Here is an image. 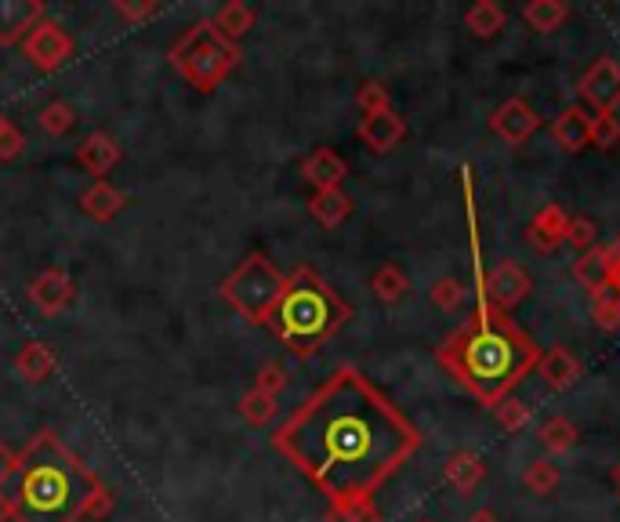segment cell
<instances>
[{"label":"cell","instance_id":"obj_38","mask_svg":"<svg viewBox=\"0 0 620 522\" xmlns=\"http://www.w3.org/2000/svg\"><path fill=\"white\" fill-rule=\"evenodd\" d=\"M494 418H497V424L505 432H519V428H526V424H530V407L522 399L508 396L505 402H497V407H494Z\"/></svg>","mask_w":620,"mask_h":522},{"label":"cell","instance_id":"obj_27","mask_svg":"<svg viewBox=\"0 0 620 522\" xmlns=\"http://www.w3.org/2000/svg\"><path fill=\"white\" fill-rule=\"evenodd\" d=\"M566 18H570V8H566L562 0H530V4L522 8V22H526L530 29H537V33L562 29Z\"/></svg>","mask_w":620,"mask_h":522},{"label":"cell","instance_id":"obj_34","mask_svg":"<svg viewBox=\"0 0 620 522\" xmlns=\"http://www.w3.org/2000/svg\"><path fill=\"white\" fill-rule=\"evenodd\" d=\"M356 105H359V113H363V116L388 113L392 95H388V87L381 80H363V84H359V91H356Z\"/></svg>","mask_w":620,"mask_h":522},{"label":"cell","instance_id":"obj_36","mask_svg":"<svg viewBox=\"0 0 620 522\" xmlns=\"http://www.w3.org/2000/svg\"><path fill=\"white\" fill-rule=\"evenodd\" d=\"M566 244L576 247L584 254V250L598 247V222L587 214H573L570 217V228H566Z\"/></svg>","mask_w":620,"mask_h":522},{"label":"cell","instance_id":"obj_28","mask_svg":"<svg viewBox=\"0 0 620 522\" xmlns=\"http://www.w3.org/2000/svg\"><path fill=\"white\" fill-rule=\"evenodd\" d=\"M236 410H239V418H244L247 424H255V428H269L280 413V399L265 396V391H258V388H247L244 396H239Z\"/></svg>","mask_w":620,"mask_h":522},{"label":"cell","instance_id":"obj_6","mask_svg":"<svg viewBox=\"0 0 620 522\" xmlns=\"http://www.w3.org/2000/svg\"><path fill=\"white\" fill-rule=\"evenodd\" d=\"M283 283H287V272H280L276 261H269L261 250H255V254H247L222 279L218 294H222V301L233 312L244 315L247 323L265 326L272 304H276L283 294Z\"/></svg>","mask_w":620,"mask_h":522},{"label":"cell","instance_id":"obj_14","mask_svg":"<svg viewBox=\"0 0 620 522\" xmlns=\"http://www.w3.org/2000/svg\"><path fill=\"white\" fill-rule=\"evenodd\" d=\"M298 174L312 185V192L342 189V182L348 178V163H345L342 152H334L331 146H320V149L309 152V157L301 160Z\"/></svg>","mask_w":620,"mask_h":522},{"label":"cell","instance_id":"obj_31","mask_svg":"<svg viewBox=\"0 0 620 522\" xmlns=\"http://www.w3.org/2000/svg\"><path fill=\"white\" fill-rule=\"evenodd\" d=\"M429 298H432V304H435V309H439V312L457 315V312L464 309V301H468V287H464L461 279L443 276V279H435V283H432Z\"/></svg>","mask_w":620,"mask_h":522},{"label":"cell","instance_id":"obj_46","mask_svg":"<svg viewBox=\"0 0 620 522\" xmlns=\"http://www.w3.org/2000/svg\"><path fill=\"white\" fill-rule=\"evenodd\" d=\"M8 127H11V120H8L4 113H0V135H4V130H8Z\"/></svg>","mask_w":620,"mask_h":522},{"label":"cell","instance_id":"obj_24","mask_svg":"<svg viewBox=\"0 0 620 522\" xmlns=\"http://www.w3.org/2000/svg\"><path fill=\"white\" fill-rule=\"evenodd\" d=\"M309 214H312L323 228H337V225H345V222H348V214H352V196L342 192V189L312 192Z\"/></svg>","mask_w":620,"mask_h":522},{"label":"cell","instance_id":"obj_13","mask_svg":"<svg viewBox=\"0 0 620 522\" xmlns=\"http://www.w3.org/2000/svg\"><path fill=\"white\" fill-rule=\"evenodd\" d=\"M40 18H48L44 0H0V48L22 44Z\"/></svg>","mask_w":620,"mask_h":522},{"label":"cell","instance_id":"obj_11","mask_svg":"<svg viewBox=\"0 0 620 522\" xmlns=\"http://www.w3.org/2000/svg\"><path fill=\"white\" fill-rule=\"evenodd\" d=\"M537 127H541V116L526 98H508V102H500L494 109V116H489V130H494L505 146H522V141L537 135Z\"/></svg>","mask_w":620,"mask_h":522},{"label":"cell","instance_id":"obj_17","mask_svg":"<svg viewBox=\"0 0 620 522\" xmlns=\"http://www.w3.org/2000/svg\"><path fill=\"white\" fill-rule=\"evenodd\" d=\"M551 138L562 152H584L592 146V113L584 105H566L551 120Z\"/></svg>","mask_w":620,"mask_h":522},{"label":"cell","instance_id":"obj_32","mask_svg":"<svg viewBox=\"0 0 620 522\" xmlns=\"http://www.w3.org/2000/svg\"><path fill=\"white\" fill-rule=\"evenodd\" d=\"M592 323L598 331H620V294L613 287L592 294Z\"/></svg>","mask_w":620,"mask_h":522},{"label":"cell","instance_id":"obj_42","mask_svg":"<svg viewBox=\"0 0 620 522\" xmlns=\"http://www.w3.org/2000/svg\"><path fill=\"white\" fill-rule=\"evenodd\" d=\"M113 508H116V494L102 483V486H98V494L91 497V505H87V515L84 519H106Z\"/></svg>","mask_w":620,"mask_h":522},{"label":"cell","instance_id":"obj_7","mask_svg":"<svg viewBox=\"0 0 620 522\" xmlns=\"http://www.w3.org/2000/svg\"><path fill=\"white\" fill-rule=\"evenodd\" d=\"M472 254H475V294H483V298L494 304V309L500 312H508L511 309H519L522 301L530 298V290H533V279H530V272L519 265V261H500V265L494 269H483V261H479V244H475V236H472Z\"/></svg>","mask_w":620,"mask_h":522},{"label":"cell","instance_id":"obj_39","mask_svg":"<svg viewBox=\"0 0 620 522\" xmlns=\"http://www.w3.org/2000/svg\"><path fill=\"white\" fill-rule=\"evenodd\" d=\"M592 146L606 149V152L620 146V120L613 113H595L592 116Z\"/></svg>","mask_w":620,"mask_h":522},{"label":"cell","instance_id":"obj_41","mask_svg":"<svg viewBox=\"0 0 620 522\" xmlns=\"http://www.w3.org/2000/svg\"><path fill=\"white\" fill-rule=\"evenodd\" d=\"M22 149H26V135H22V130L11 124L4 135H0V160H18L22 157Z\"/></svg>","mask_w":620,"mask_h":522},{"label":"cell","instance_id":"obj_37","mask_svg":"<svg viewBox=\"0 0 620 522\" xmlns=\"http://www.w3.org/2000/svg\"><path fill=\"white\" fill-rule=\"evenodd\" d=\"M113 11L127 22V26H141V22L157 18L163 4L160 0H113Z\"/></svg>","mask_w":620,"mask_h":522},{"label":"cell","instance_id":"obj_23","mask_svg":"<svg viewBox=\"0 0 620 522\" xmlns=\"http://www.w3.org/2000/svg\"><path fill=\"white\" fill-rule=\"evenodd\" d=\"M211 22H214V29L222 33L225 40H233V44H239L247 37L250 29H255V22H258V15H255V8L250 4H244V0H228V4H222L211 15Z\"/></svg>","mask_w":620,"mask_h":522},{"label":"cell","instance_id":"obj_5","mask_svg":"<svg viewBox=\"0 0 620 522\" xmlns=\"http://www.w3.org/2000/svg\"><path fill=\"white\" fill-rule=\"evenodd\" d=\"M168 62L193 91L211 95L239 70L244 51H239V44L225 40L222 33L214 29L211 18H200L174 40V48L168 51Z\"/></svg>","mask_w":620,"mask_h":522},{"label":"cell","instance_id":"obj_40","mask_svg":"<svg viewBox=\"0 0 620 522\" xmlns=\"http://www.w3.org/2000/svg\"><path fill=\"white\" fill-rule=\"evenodd\" d=\"M287 370H283L280 359H269V363H261L258 366V374H255V388L258 391H265V396H276L280 399V391L287 388Z\"/></svg>","mask_w":620,"mask_h":522},{"label":"cell","instance_id":"obj_19","mask_svg":"<svg viewBox=\"0 0 620 522\" xmlns=\"http://www.w3.org/2000/svg\"><path fill=\"white\" fill-rule=\"evenodd\" d=\"M613 258H617V247H592L584 254H576L573 261V279L581 283L587 294H598L609 287V276H613Z\"/></svg>","mask_w":620,"mask_h":522},{"label":"cell","instance_id":"obj_8","mask_svg":"<svg viewBox=\"0 0 620 522\" xmlns=\"http://www.w3.org/2000/svg\"><path fill=\"white\" fill-rule=\"evenodd\" d=\"M22 54H26L29 65H37L40 73H54L76 54V40L70 37V29H62L54 18H40L37 26L29 29V37L22 40Z\"/></svg>","mask_w":620,"mask_h":522},{"label":"cell","instance_id":"obj_29","mask_svg":"<svg viewBox=\"0 0 620 522\" xmlns=\"http://www.w3.org/2000/svg\"><path fill=\"white\" fill-rule=\"evenodd\" d=\"M576 424L570 418H548L541 424V443H544V450L555 453V457H562V453H570L573 446H576Z\"/></svg>","mask_w":620,"mask_h":522},{"label":"cell","instance_id":"obj_22","mask_svg":"<svg viewBox=\"0 0 620 522\" xmlns=\"http://www.w3.org/2000/svg\"><path fill=\"white\" fill-rule=\"evenodd\" d=\"M124 203L127 196L120 192L113 182H95L80 192V211L91 217V222H102V225L113 222V217L124 211Z\"/></svg>","mask_w":620,"mask_h":522},{"label":"cell","instance_id":"obj_47","mask_svg":"<svg viewBox=\"0 0 620 522\" xmlns=\"http://www.w3.org/2000/svg\"><path fill=\"white\" fill-rule=\"evenodd\" d=\"M421 522H429V519H421Z\"/></svg>","mask_w":620,"mask_h":522},{"label":"cell","instance_id":"obj_45","mask_svg":"<svg viewBox=\"0 0 620 522\" xmlns=\"http://www.w3.org/2000/svg\"><path fill=\"white\" fill-rule=\"evenodd\" d=\"M609 478H613V486L620 489V464H613V472H609Z\"/></svg>","mask_w":620,"mask_h":522},{"label":"cell","instance_id":"obj_26","mask_svg":"<svg viewBox=\"0 0 620 522\" xmlns=\"http://www.w3.org/2000/svg\"><path fill=\"white\" fill-rule=\"evenodd\" d=\"M407 290H410V276L396 265V261H385V265L370 276V294H374L381 304L402 301V298H407Z\"/></svg>","mask_w":620,"mask_h":522},{"label":"cell","instance_id":"obj_1","mask_svg":"<svg viewBox=\"0 0 620 522\" xmlns=\"http://www.w3.org/2000/svg\"><path fill=\"white\" fill-rule=\"evenodd\" d=\"M272 446L326 505H348L374 500L421 450V432L363 370L345 363L280 424Z\"/></svg>","mask_w":620,"mask_h":522},{"label":"cell","instance_id":"obj_12","mask_svg":"<svg viewBox=\"0 0 620 522\" xmlns=\"http://www.w3.org/2000/svg\"><path fill=\"white\" fill-rule=\"evenodd\" d=\"M73 160H76V167L91 174L95 182H106V174L124 160V149H120V141L109 135V130H91V135L76 146Z\"/></svg>","mask_w":620,"mask_h":522},{"label":"cell","instance_id":"obj_9","mask_svg":"<svg viewBox=\"0 0 620 522\" xmlns=\"http://www.w3.org/2000/svg\"><path fill=\"white\" fill-rule=\"evenodd\" d=\"M576 95L587 109L595 113H613L620 105V62L603 54L584 70V76L576 80Z\"/></svg>","mask_w":620,"mask_h":522},{"label":"cell","instance_id":"obj_2","mask_svg":"<svg viewBox=\"0 0 620 522\" xmlns=\"http://www.w3.org/2000/svg\"><path fill=\"white\" fill-rule=\"evenodd\" d=\"M435 363L468 396L494 410L537 370L541 348L508 312L494 309L483 294H475V312L443 337L435 348Z\"/></svg>","mask_w":620,"mask_h":522},{"label":"cell","instance_id":"obj_4","mask_svg":"<svg viewBox=\"0 0 620 522\" xmlns=\"http://www.w3.org/2000/svg\"><path fill=\"white\" fill-rule=\"evenodd\" d=\"M352 320V304L326 283L320 272L301 265L283 283L265 326L294 359H312L342 326Z\"/></svg>","mask_w":620,"mask_h":522},{"label":"cell","instance_id":"obj_35","mask_svg":"<svg viewBox=\"0 0 620 522\" xmlns=\"http://www.w3.org/2000/svg\"><path fill=\"white\" fill-rule=\"evenodd\" d=\"M326 522H381V508L374 500H348V505L326 508Z\"/></svg>","mask_w":620,"mask_h":522},{"label":"cell","instance_id":"obj_3","mask_svg":"<svg viewBox=\"0 0 620 522\" xmlns=\"http://www.w3.org/2000/svg\"><path fill=\"white\" fill-rule=\"evenodd\" d=\"M102 478L54 432H37L0 483L8 522H84Z\"/></svg>","mask_w":620,"mask_h":522},{"label":"cell","instance_id":"obj_21","mask_svg":"<svg viewBox=\"0 0 620 522\" xmlns=\"http://www.w3.org/2000/svg\"><path fill=\"white\" fill-rule=\"evenodd\" d=\"M11 366H15V374L22 381H29V385H40V381H48L54 374L59 359H54L48 341H26L15 352V359H11Z\"/></svg>","mask_w":620,"mask_h":522},{"label":"cell","instance_id":"obj_43","mask_svg":"<svg viewBox=\"0 0 620 522\" xmlns=\"http://www.w3.org/2000/svg\"><path fill=\"white\" fill-rule=\"evenodd\" d=\"M15 464V453L8 450L4 443H0V483H4V475H8V468ZM0 522H8V515H4V500H0Z\"/></svg>","mask_w":620,"mask_h":522},{"label":"cell","instance_id":"obj_20","mask_svg":"<svg viewBox=\"0 0 620 522\" xmlns=\"http://www.w3.org/2000/svg\"><path fill=\"white\" fill-rule=\"evenodd\" d=\"M443 475L461 497H472L479 489V483L486 478V464H483V457H479L475 450H457V453L446 457Z\"/></svg>","mask_w":620,"mask_h":522},{"label":"cell","instance_id":"obj_48","mask_svg":"<svg viewBox=\"0 0 620 522\" xmlns=\"http://www.w3.org/2000/svg\"><path fill=\"white\" fill-rule=\"evenodd\" d=\"M617 247H620V239H617Z\"/></svg>","mask_w":620,"mask_h":522},{"label":"cell","instance_id":"obj_33","mask_svg":"<svg viewBox=\"0 0 620 522\" xmlns=\"http://www.w3.org/2000/svg\"><path fill=\"white\" fill-rule=\"evenodd\" d=\"M522 486L537 497H548L551 489L559 486V468H555L548 457H537V461H530L526 472H522Z\"/></svg>","mask_w":620,"mask_h":522},{"label":"cell","instance_id":"obj_44","mask_svg":"<svg viewBox=\"0 0 620 522\" xmlns=\"http://www.w3.org/2000/svg\"><path fill=\"white\" fill-rule=\"evenodd\" d=\"M468 522H500V519H497V511L479 508V511H472V515H468Z\"/></svg>","mask_w":620,"mask_h":522},{"label":"cell","instance_id":"obj_25","mask_svg":"<svg viewBox=\"0 0 620 522\" xmlns=\"http://www.w3.org/2000/svg\"><path fill=\"white\" fill-rule=\"evenodd\" d=\"M505 22H508V15L497 0H475V4L464 11V26L479 40H494L497 33L505 29Z\"/></svg>","mask_w":620,"mask_h":522},{"label":"cell","instance_id":"obj_16","mask_svg":"<svg viewBox=\"0 0 620 522\" xmlns=\"http://www.w3.org/2000/svg\"><path fill=\"white\" fill-rule=\"evenodd\" d=\"M356 135H359V141H363L370 152H392L402 138H407V120H402L396 109H388V113L359 120Z\"/></svg>","mask_w":620,"mask_h":522},{"label":"cell","instance_id":"obj_18","mask_svg":"<svg viewBox=\"0 0 620 522\" xmlns=\"http://www.w3.org/2000/svg\"><path fill=\"white\" fill-rule=\"evenodd\" d=\"M581 359H576L566 345H551L541 352V363H537V377L548 385L551 391H566L581 381Z\"/></svg>","mask_w":620,"mask_h":522},{"label":"cell","instance_id":"obj_30","mask_svg":"<svg viewBox=\"0 0 620 522\" xmlns=\"http://www.w3.org/2000/svg\"><path fill=\"white\" fill-rule=\"evenodd\" d=\"M37 124H40V130L44 135H51V138H65L70 135V130L76 127V109L70 105V102H48L40 109V116H37Z\"/></svg>","mask_w":620,"mask_h":522},{"label":"cell","instance_id":"obj_10","mask_svg":"<svg viewBox=\"0 0 620 522\" xmlns=\"http://www.w3.org/2000/svg\"><path fill=\"white\" fill-rule=\"evenodd\" d=\"M26 298L33 301V309H37L40 315H59L76 301V283H73V276L65 269L48 265V269H40L37 276H33Z\"/></svg>","mask_w":620,"mask_h":522},{"label":"cell","instance_id":"obj_15","mask_svg":"<svg viewBox=\"0 0 620 522\" xmlns=\"http://www.w3.org/2000/svg\"><path fill=\"white\" fill-rule=\"evenodd\" d=\"M566 228H570V214L562 211L559 203H544L533 222L526 225V244L537 250V254H551L555 247L566 244Z\"/></svg>","mask_w":620,"mask_h":522}]
</instances>
